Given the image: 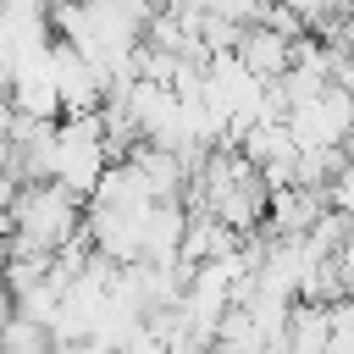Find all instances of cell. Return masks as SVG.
<instances>
[{"label": "cell", "instance_id": "2", "mask_svg": "<svg viewBox=\"0 0 354 354\" xmlns=\"http://www.w3.org/2000/svg\"><path fill=\"white\" fill-rule=\"evenodd\" d=\"M149 11H183V6H194V0H144Z\"/></svg>", "mask_w": 354, "mask_h": 354}, {"label": "cell", "instance_id": "1", "mask_svg": "<svg viewBox=\"0 0 354 354\" xmlns=\"http://www.w3.org/2000/svg\"><path fill=\"white\" fill-rule=\"evenodd\" d=\"M238 61H243L260 83H277V77L293 72V39H282V33H271V28H249L243 44H238Z\"/></svg>", "mask_w": 354, "mask_h": 354}]
</instances>
